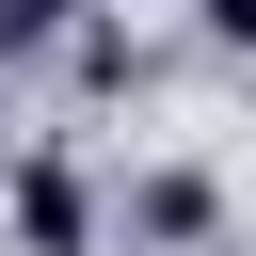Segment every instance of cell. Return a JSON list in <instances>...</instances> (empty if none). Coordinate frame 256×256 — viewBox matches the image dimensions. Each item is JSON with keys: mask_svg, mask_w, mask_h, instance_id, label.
Listing matches in <instances>:
<instances>
[{"mask_svg": "<svg viewBox=\"0 0 256 256\" xmlns=\"http://www.w3.org/2000/svg\"><path fill=\"white\" fill-rule=\"evenodd\" d=\"M16 240L32 256H80V176L64 160H16Z\"/></svg>", "mask_w": 256, "mask_h": 256, "instance_id": "obj_1", "label": "cell"}, {"mask_svg": "<svg viewBox=\"0 0 256 256\" xmlns=\"http://www.w3.org/2000/svg\"><path fill=\"white\" fill-rule=\"evenodd\" d=\"M48 32H80V0H0V48H48Z\"/></svg>", "mask_w": 256, "mask_h": 256, "instance_id": "obj_3", "label": "cell"}, {"mask_svg": "<svg viewBox=\"0 0 256 256\" xmlns=\"http://www.w3.org/2000/svg\"><path fill=\"white\" fill-rule=\"evenodd\" d=\"M192 16H208V32H256V0H192Z\"/></svg>", "mask_w": 256, "mask_h": 256, "instance_id": "obj_4", "label": "cell"}, {"mask_svg": "<svg viewBox=\"0 0 256 256\" xmlns=\"http://www.w3.org/2000/svg\"><path fill=\"white\" fill-rule=\"evenodd\" d=\"M144 240H208V176H144Z\"/></svg>", "mask_w": 256, "mask_h": 256, "instance_id": "obj_2", "label": "cell"}]
</instances>
